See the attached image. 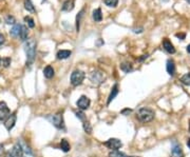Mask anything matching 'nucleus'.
<instances>
[{"label": "nucleus", "mask_w": 190, "mask_h": 157, "mask_svg": "<svg viewBox=\"0 0 190 157\" xmlns=\"http://www.w3.org/2000/svg\"><path fill=\"white\" fill-rule=\"evenodd\" d=\"M187 52H188V53L190 54V45H187Z\"/></svg>", "instance_id": "nucleus-38"}, {"label": "nucleus", "mask_w": 190, "mask_h": 157, "mask_svg": "<svg viewBox=\"0 0 190 157\" xmlns=\"http://www.w3.org/2000/svg\"><path fill=\"white\" fill-rule=\"evenodd\" d=\"M74 9V0H66L63 4L61 10L65 12H70Z\"/></svg>", "instance_id": "nucleus-15"}, {"label": "nucleus", "mask_w": 190, "mask_h": 157, "mask_svg": "<svg viewBox=\"0 0 190 157\" xmlns=\"http://www.w3.org/2000/svg\"><path fill=\"white\" fill-rule=\"evenodd\" d=\"M54 74H55V72H54V69L51 66H47L45 68V70H43V75H45V78H48V79L53 78Z\"/></svg>", "instance_id": "nucleus-16"}, {"label": "nucleus", "mask_w": 190, "mask_h": 157, "mask_svg": "<svg viewBox=\"0 0 190 157\" xmlns=\"http://www.w3.org/2000/svg\"><path fill=\"white\" fill-rule=\"evenodd\" d=\"M136 117L142 122H150L154 118V111L148 109V108H142L138 110Z\"/></svg>", "instance_id": "nucleus-2"}, {"label": "nucleus", "mask_w": 190, "mask_h": 157, "mask_svg": "<svg viewBox=\"0 0 190 157\" xmlns=\"http://www.w3.org/2000/svg\"><path fill=\"white\" fill-rule=\"evenodd\" d=\"M24 21L27 22L28 25H29V28H31V29H33V28L35 27V23H34V19H33L32 17L30 16H27L24 17Z\"/></svg>", "instance_id": "nucleus-28"}, {"label": "nucleus", "mask_w": 190, "mask_h": 157, "mask_svg": "<svg viewBox=\"0 0 190 157\" xmlns=\"http://www.w3.org/2000/svg\"><path fill=\"white\" fill-rule=\"evenodd\" d=\"M84 130L86 131L87 133H89V134L92 132V128H91V125H90V123H89L88 121H87V120H86V121H84Z\"/></svg>", "instance_id": "nucleus-29"}, {"label": "nucleus", "mask_w": 190, "mask_h": 157, "mask_svg": "<svg viewBox=\"0 0 190 157\" xmlns=\"http://www.w3.org/2000/svg\"><path fill=\"white\" fill-rule=\"evenodd\" d=\"M84 77H86V75H84V73L83 71L75 70L73 73L71 74V83H72V86H74V87L80 86V84L83 83Z\"/></svg>", "instance_id": "nucleus-3"}, {"label": "nucleus", "mask_w": 190, "mask_h": 157, "mask_svg": "<svg viewBox=\"0 0 190 157\" xmlns=\"http://www.w3.org/2000/svg\"><path fill=\"white\" fill-rule=\"evenodd\" d=\"M4 43V36L0 33V45H2Z\"/></svg>", "instance_id": "nucleus-35"}, {"label": "nucleus", "mask_w": 190, "mask_h": 157, "mask_svg": "<svg viewBox=\"0 0 190 157\" xmlns=\"http://www.w3.org/2000/svg\"><path fill=\"white\" fill-rule=\"evenodd\" d=\"M24 7L28 12L30 13H34L35 12V7L33 6L32 1L31 0H24Z\"/></svg>", "instance_id": "nucleus-22"}, {"label": "nucleus", "mask_w": 190, "mask_h": 157, "mask_svg": "<svg viewBox=\"0 0 190 157\" xmlns=\"http://www.w3.org/2000/svg\"><path fill=\"white\" fill-rule=\"evenodd\" d=\"M131 112H132V110H131V109H125V110H123L120 113H122L123 115H127V114H129V113H131Z\"/></svg>", "instance_id": "nucleus-34"}, {"label": "nucleus", "mask_w": 190, "mask_h": 157, "mask_svg": "<svg viewBox=\"0 0 190 157\" xmlns=\"http://www.w3.org/2000/svg\"><path fill=\"white\" fill-rule=\"evenodd\" d=\"M90 79H91V81L93 82L94 84H101V82L104 81L105 77H104V74H102L101 71H94L91 73Z\"/></svg>", "instance_id": "nucleus-10"}, {"label": "nucleus", "mask_w": 190, "mask_h": 157, "mask_svg": "<svg viewBox=\"0 0 190 157\" xmlns=\"http://www.w3.org/2000/svg\"><path fill=\"white\" fill-rule=\"evenodd\" d=\"M104 145L106 146L108 149H110V150L116 151L123 146V143H122V141L119 139H117V138H110V139H108Z\"/></svg>", "instance_id": "nucleus-6"}, {"label": "nucleus", "mask_w": 190, "mask_h": 157, "mask_svg": "<svg viewBox=\"0 0 190 157\" xmlns=\"http://www.w3.org/2000/svg\"><path fill=\"white\" fill-rule=\"evenodd\" d=\"M59 146H60L61 151L65 152V153H68V152L70 151V143L68 142L67 139H61Z\"/></svg>", "instance_id": "nucleus-19"}, {"label": "nucleus", "mask_w": 190, "mask_h": 157, "mask_svg": "<svg viewBox=\"0 0 190 157\" xmlns=\"http://www.w3.org/2000/svg\"><path fill=\"white\" fill-rule=\"evenodd\" d=\"M21 24H14L13 29L11 30V35L13 37H18L20 35V31H21Z\"/></svg>", "instance_id": "nucleus-20"}, {"label": "nucleus", "mask_w": 190, "mask_h": 157, "mask_svg": "<svg viewBox=\"0 0 190 157\" xmlns=\"http://www.w3.org/2000/svg\"><path fill=\"white\" fill-rule=\"evenodd\" d=\"M24 51L27 54V66H31L35 60L36 56V41L34 39H28L24 45Z\"/></svg>", "instance_id": "nucleus-1"}, {"label": "nucleus", "mask_w": 190, "mask_h": 157, "mask_svg": "<svg viewBox=\"0 0 190 157\" xmlns=\"http://www.w3.org/2000/svg\"><path fill=\"white\" fill-rule=\"evenodd\" d=\"M3 152V145H0V154Z\"/></svg>", "instance_id": "nucleus-36"}, {"label": "nucleus", "mask_w": 190, "mask_h": 157, "mask_svg": "<svg viewBox=\"0 0 190 157\" xmlns=\"http://www.w3.org/2000/svg\"><path fill=\"white\" fill-rule=\"evenodd\" d=\"M120 70L124 71L125 73H129V72L132 71L133 69H132V66H131L130 63L125 62V63H122V64H120Z\"/></svg>", "instance_id": "nucleus-24"}, {"label": "nucleus", "mask_w": 190, "mask_h": 157, "mask_svg": "<svg viewBox=\"0 0 190 157\" xmlns=\"http://www.w3.org/2000/svg\"><path fill=\"white\" fill-rule=\"evenodd\" d=\"M6 24H15V18L11 16V15H9V16H6Z\"/></svg>", "instance_id": "nucleus-30"}, {"label": "nucleus", "mask_w": 190, "mask_h": 157, "mask_svg": "<svg viewBox=\"0 0 190 157\" xmlns=\"http://www.w3.org/2000/svg\"><path fill=\"white\" fill-rule=\"evenodd\" d=\"M0 21H1V20H0Z\"/></svg>", "instance_id": "nucleus-44"}, {"label": "nucleus", "mask_w": 190, "mask_h": 157, "mask_svg": "<svg viewBox=\"0 0 190 157\" xmlns=\"http://www.w3.org/2000/svg\"><path fill=\"white\" fill-rule=\"evenodd\" d=\"M109 157H127L125 155L123 152H119V150H116V151H112V152H110L109 153Z\"/></svg>", "instance_id": "nucleus-26"}, {"label": "nucleus", "mask_w": 190, "mask_h": 157, "mask_svg": "<svg viewBox=\"0 0 190 157\" xmlns=\"http://www.w3.org/2000/svg\"><path fill=\"white\" fill-rule=\"evenodd\" d=\"M175 36H176V37H178V38H179V39H181V40H184V39H185V37H186V35H185L184 33H178V34H176Z\"/></svg>", "instance_id": "nucleus-33"}, {"label": "nucleus", "mask_w": 190, "mask_h": 157, "mask_svg": "<svg viewBox=\"0 0 190 157\" xmlns=\"http://www.w3.org/2000/svg\"><path fill=\"white\" fill-rule=\"evenodd\" d=\"M186 1H187V2H188V3L190 4V0H186Z\"/></svg>", "instance_id": "nucleus-39"}, {"label": "nucleus", "mask_w": 190, "mask_h": 157, "mask_svg": "<svg viewBox=\"0 0 190 157\" xmlns=\"http://www.w3.org/2000/svg\"><path fill=\"white\" fill-rule=\"evenodd\" d=\"M166 70L168 72L169 75H171V76L174 75V73H175V63H174V61L172 59H169V60L167 61Z\"/></svg>", "instance_id": "nucleus-13"}, {"label": "nucleus", "mask_w": 190, "mask_h": 157, "mask_svg": "<svg viewBox=\"0 0 190 157\" xmlns=\"http://www.w3.org/2000/svg\"><path fill=\"white\" fill-rule=\"evenodd\" d=\"M93 19L95 20V22H101L102 20V14L101 9H96L93 11Z\"/></svg>", "instance_id": "nucleus-18"}, {"label": "nucleus", "mask_w": 190, "mask_h": 157, "mask_svg": "<svg viewBox=\"0 0 190 157\" xmlns=\"http://www.w3.org/2000/svg\"><path fill=\"white\" fill-rule=\"evenodd\" d=\"M6 157H24V149L19 142H17L13 148L6 153Z\"/></svg>", "instance_id": "nucleus-4"}, {"label": "nucleus", "mask_w": 190, "mask_h": 157, "mask_svg": "<svg viewBox=\"0 0 190 157\" xmlns=\"http://www.w3.org/2000/svg\"><path fill=\"white\" fill-rule=\"evenodd\" d=\"M28 34H29V32H28V28L25 27V25H22L21 27V31H20V39L22 41H25L28 39Z\"/></svg>", "instance_id": "nucleus-21"}, {"label": "nucleus", "mask_w": 190, "mask_h": 157, "mask_svg": "<svg viewBox=\"0 0 190 157\" xmlns=\"http://www.w3.org/2000/svg\"><path fill=\"white\" fill-rule=\"evenodd\" d=\"M84 10H81V11L78 13L77 16H76V30H77V32L79 31V25H80L81 18L84 17Z\"/></svg>", "instance_id": "nucleus-25"}, {"label": "nucleus", "mask_w": 190, "mask_h": 157, "mask_svg": "<svg viewBox=\"0 0 190 157\" xmlns=\"http://www.w3.org/2000/svg\"><path fill=\"white\" fill-rule=\"evenodd\" d=\"M71 54H72V52H71V51H69V50H61L57 53V55H56V56H57V59L63 60V59H67V58L70 57Z\"/></svg>", "instance_id": "nucleus-17"}, {"label": "nucleus", "mask_w": 190, "mask_h": 157, "mask_svg": "<svg viewBox=\"0 0 190 157\" xmlns=\"http://www.w3.org/2000/svg\"><path fill=\"white\" fill-rule=\"evenodd\" d=\"M76 114V117L79 118V119L81 120V121H86V116H84V114L81 111H78V112H75Z\"/></svg>", "instance_id": "nucleus-32"}, {"label": "nucleus", "mask_w": 190, "mask_h": 157, "mask_svg": "<svg viewBox=\"0 0 190 157\" xmlns=\"http://www.w3.org/2000/svg\"><path fill=\"white\" fill-rule=\"evenodd\" d=\"M171 156L172 157H184L183 149L179 143L176 141H173L172 146H171Z\"/></svg>", "instance_id": "nucleus-8"}, {"label": "nucleus", "mask_w": 190, "mask_h": 157, "mask_svg": "<svg viewBox=\"0 0 190 157\" xmlns=\"http://www.w3.org/2000/svg\"><path fill=\"white\" fill-rule=\"evenodd\" d=\"M90 104H91L90 99H89L87 96H84V95H83V96H81L80 98H79V99L77 100V102H76V105H77V108H78L79 110L84 111V110L89 109Z\"/></svg>", "instance_id": "nucleus-7"}, {"label": "nucleus", "mask_w": 190, "mask_h": 157, "mask_svg": "<svg viewBox=\"0 0 190 157\" xmlns=\"http://www.w3.org/2000/svg\"><path fill=\"white\" fill-rule=\"evenodd\" d=\"M42 1H45V0H42Z\"/></svg>", "instance_id": "nucleus-43"}, {"label": "nucleus", "mask_w": 190, "mask_h": 157, "mask_svg": "<svg viewBox=\"0 0 190 157\" xmlns=\"http://www.w3.org/2000/svg\"><path fill=\"white\" fill-rule=\"evenodd\" d=\"M189 132H190V123H189Z\"/></svg>", "instance_id": "nucleus-42"}, {"label": "nucleus", "mask_w": 190, "mask_h": 157, "mask_svg": "<svg viewBox=\"0 0 190 157\" xmlns=\"http://www.w3.org/2000/svg\"><path fill=\"white\" fill-rule=\"evenodd\" d=\"M11 61H12V60H11V58L6 57V58L2 59V64H3L4 68H9L10 64H11Z\"/></svg>", "instance_id": "nucleus-31"}, {"label": "nucleus", "mask_w": 190, "mask_h": 157, "mask_svg": "<svg viewBox=\"0 0 190 157\" xmlns=\"http://www.w3.org/2000/svg\"><path fill=\"white\" fill-rule=\"evenodd\" d=\"M52 123L54 127L57 128L58 130H65V123H63V117L61 113H57V114L53 115Z\"/></svg>", "instance_id": "nucleus-5"}, {"label": "nucleus", "mask_w": 190, "mask_h": 157, "mask_svg": "<svg viewBox=\"0 0 190 157\" xmlns=\"http://www.w3.org/2000/svg\"><path fill=\"white\" fill-rule=\"evenodd\" d=\"M16 120H17V116L15 113H13V114H11L6 118V121H4V127H6L7 131H11L12 129L14 128L15 123H16Z\"/></svg>", "instance_id": "nucleus-11"}, {"label": "nucleus", "mask_w": 190, "mask_h": 157, "mask_svg": "<svg viewBox=\"0 0 190 157\" xmlns=\"http://www.w3.org/2000/svg\"><path fill=\"white\" fill-rule=\"evenodd\" d=\"M179 81H181L183 84H185V86L190 87V73H187V74H185V75L182 76L181 79H179Z\"/></svg>", "instance_id": "nucleus-23"}, {"label": "nucleus", "mask_w": 190, "mask_h": 157, "mask_svg": "<svg viewBox=\"0 0 190 157\" xmlns=\"http://www.w3.org/2000/svg\"><path fill=\"white\" fill-rule=\"evenodd\" d=\"M105 4L109 7H115L119 4V0H105Z\"/></svg>", "instance_id": "nucleus-27"}, {"label": "nucleus", "mask_w": 190, "mask_h": 157, "mask_svg": "<svg viewBox=\"0 0 190 157\" xmlns=\"http://www.w3.org/2000/svg\"><path fill=\"white\" fill-rule=\"evenodd\" d=\"M1 61H2V59H1V58H0V64H1Z\"/></svg>", "instance_id": "nucleus-41"}, {"label": "nucleus", "mask_w": 190, "mask_h": 157, "mask_svg": "<svg viewBox=\"0 0 190 157\" xmlns=\"http://www.w3.org/2000/svg\"><path fill=\"white\" fill-rule=\"evenodd\" d=\"M129 157H140V156H129Z\"/></svg>", "instance_id": "nucleus-40"}, {"label": "nucleus", "mask_w": 190, "mask_h": 157, "mask_svg": "<svg viewBox=\"0 0 190 157\" xmlns=\"http://www.w3.org/2000/svg\"><path fill=\"white\" fill-rule=\"evenodd\" d=\"M10 114H11V112H10V109L6 102L0 101V121L6 120L10 116Z\"/></svg>", "instance_id": "nucleus-9"}, {"label": "nucleus", "mask_w": 190, "mask_h": 157, "mask_svg": "<svg viewBox=\"0 0 190 157\" xmlns=\"http://www.w3.org/2000/svg\"><path fill=\"white\" fill-rule=\"evenodd\" d=\"M163 48H164V50H165L166 52L169 53V54H174V53H175V49H174L173 45L171 43V41L168 40L167 38H166V39H164V41H163Z\"/></svg>", "instance_id": "nucleus-12"}, {"label": "nucleus", "mask_w": 190, "mask_h": 157, "mask_svg": "<svg viewBox=\"0 0 190 157\" xmlns=\"http://www.w3.org/2000/svg\"><path fill=\"white\" fill-rule=\"evenodd\" d=\"M111 90H112V91H111V93H110L109 98H108V101H107V104H110V102H111L112 100L117 96V94H119V84L115 83L114 86H113V87H112Z\"/></svg>", "instance_id": "nucleus-14"}, {"label": "nucleus", "mask_w": 190, "mask_h": 157, "mask_svg": "<svg viewBox=\"0 0 190 157\" xmlns=\"http://www.w3.org/2000/svg\"><path fill=\"white\" fill-rule=\"evenodd\" d=\"M187 146H188V148L190 149V138L187 139Z\"/></svg>", "instance_id": "nucleus-37"}]
</instances>
